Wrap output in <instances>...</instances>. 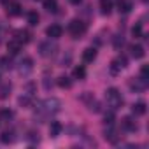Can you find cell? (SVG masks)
I'll return each mask as SVG.
<instances>
[{"label":"cell","mask_w":149,"mask_h":149,"mask_svg":"<svg viewBox=\"0 0 149 149\" xmlns=\"http://www.w3.org/2000/svg\"><path fill=\"white\" fill-rule=\"evenodd\" d=\"M6 9H7V14H9L11 18H16V16H19V14L23 13L21 4L16 2V0H9V2L6 4Z\"/></svg>","instance_id":"8"},{"label":"cell","mask_w":149,"mask_h":149,"mask_svg":"<svg viewBox=\"0 0 149 149\" xmlns=\"http://www.w3.org/2000/svg\"><path fill=\"white\" fill-rule=\"evenodd\" d=\"M60 109H61V102L54 97L40 100L35 107V119H39V123H44L49 118H53L56 112H60Z\"/></svg>","instance_id":"1"},{"label":"cell","mask_w":149,"mask_h":149,"mask_svg":"<svg viewBox=\"0 0 149 149\" xmlns=\"http://www.w3.org/2000/svg\"><path fill=\"white\" fill-rule=\"evenodd\" d=\"M61 123H58V121H51V125H49V135L51 137H58L60 133H61Z\"/></svg>","instance_id":"20"},{"label":"cell","mask_w":149,"mask_h":149,"mask_svg":"<svg viewBox=\"0 0 149 149\" xmlns=\"http://www.w3.org/2000/svg\"><path fill=\"white\" fill-rule=\"evenodd\" d=\"M114 121H116V114H114V111L107 109V112H104V125H112Z\"/></svg>","instance_id":"28"},{"label":"cell","mask_w":149,"mask_h":149,"mask_svg":"<svg viewBox=\"0 0 149 149\" xmlns=\"http://www.w3.org/2000/svg\"><path fill=\"white\" fill-rule=\"evenodd\" d=\"M11 91H13V83L6 81L2 86H0V98H7L11 95Z\"/></svg>","instance_id":"19"},{"label":"cell","mask_w":149,"mask_h":149,"mask_svg":"<svg viewBox=\"0 0 149 149\" xmlns=\"http://www.w3.org/2000/svg\"><path fill=\"white\" fill-rule=\"evenodd\" d=\"M95 58H97V47H86L83 51V61L84 63H91V61H95Z\"/></svg>","instance_id":"16"},{"label":"cell","mask_w":149,"mask_h":149,"mask_svg":"<svg viewBox=\"0 0 149 149\" xmlns=\"http://www.w3.org/2000/svg\"><path fill=\"white\" fill-rule=\"evenodd\" d=\"M118 7H119V13H123V14H128V13L132 11V2H130V0H119Z\"/></svg>","instance_id":"22"},{"label":"cell","mask_w":149,"mask_h":149,"mask_svg":"<svg viewBox=\"0 0 149 149\" xmlns=\"http://www.w3.org/2000/svg\"><path fill=\"white\" fill-rule=\"evenodd\" d=\"M137 121H135V116H126L121 119V130L123 132H137Z\"/></svg>","instance_id":"9"},{"label":"cell","mask_w":149,"mask_h":149,"mask_svg":"<svg viewBox=\"0 0 149 149\" xmlns=\"http://www.w3.org/2000/svg\"><path fill=\"white\" fill-rule=\"evenodd\" d=\"M33 70V60L30 56H25L23 60H19L18 63V72H19V76H28V74Z\"/></svg>","instance_id":"6"},{"label":"cell","mask_w":149,"mask_h":149,"mask_svg":"<svg viewBox=\"0 0 149 149\" xmlns=\"http://www.w3.org/2000/svg\"><path fill=\"white\" fill-rule=\"evenodd\" d=\"M21 49H23V44H21V42H18L16 39H11V40L7 42V51H9V54H11V56L18 54Z\"/></svg>","instance_id":"13"},{"label":"cell","mask_w":149,"mask_h":149,"mask_svg":"<svg viewBox=\"0 0 149 149\" xmlns=\"http://www.w3.org/2000/svg\"><path fill=\"white\" fill-rule=\"evenodd\" d=\"M119 130L114 126V123L112 125H105V128H104V139L105 140H109V142H112V144H118V140H119Z\"/></svg>","instance_id":"5"},{"label":"cell","mask_w":149,"mask_h":149,"mask_svg":"<svg viewBox=\"0 0 149 149\" xmlns=\"http://www.w3.org/2000/svg\"><path fill=\"white\" fill-rule=\"evenodd\" d=\"M53 39H47V40H42L40 44H39V54L40 56H44V58H51L54 53H56V49H58V46L54 44V42H51Z\"/></svg>","instance_id":"4"},{"label":"cell","mask_w":149,"mask_h":149,"mask_svg":"<svg viewBox=\"0 0 149 149\" xmlns=\"http://www.w3.org/2000/svg\"><path fill=\"white\" fill-rule=\"evenodd\" d=\"M25 139H26V142H28V144H32V146L39 144V140H40V137H39V132H28V135H26Z\"/></svg>","instance_id":"29"},{"label":"cell","mask_w":149,"mask_h":149,"mask_svg":"<svg viewBox=\"0 0 149 149\" xmlns=\"http://www.w3.org/2000/svg\"><path fill=\"white\" fill-rule=\"evenodd\" d=\"M146 111H147V105H146V102H135L133 105H132V116H144L146 114Z\"/></svg>","instance_id":"14"},{"label":"cell","mask_w":149,"mask_h":149,"mask_svg":"<svg viewBox=\"0 0 149 149\" xmlns=\"http://www.w3.org/2000/svg\"><path fill=\"white\" fill-rule=\"evenodd\" d=\"M39 19H40V18H39V14H37L35 11H30V13L26 14V21H28L30 26H37V25H39Z\"/></svg>","instance_id":"23"},{"label":"cell","mask_w":149,"mask_h":149,"mask_svg":"<svg viewBox=\"0 0 149 149\" xmlns=\"http://www.w3.org/2000/svg\"><path fill=\"white\" fill-rule=\"evenodd\" d=\"M14 118V112L9 111V109H4V111H0V121H11Z\"/></svg>","instance_id":"32"},{"label":"cell","mask_w":149,"mask_h":149,"mask_svg":"<svg viewBox=\"0 0 149 149\" xmlns=\"http://www.w3.org/2000/svg\"><path fill=\"white\" fill-rule=\"evenodd\" d=\"M132 35H133V37H142V23H137V25L132 28Z\"/></svg>","instance_id":"33"},{"label":"cell","mask_w":149,"mask_h":149,"mask_svg":"<svg viewBox=\"0 0 149 149\" xmlns=\"http://www.w3.org/2000/svg\"><path fill=\"white\" fill-rule=\"evenodd\" d=\"M70 60H72V53H67V56H63L61 58V65L65 67V65H68L70 63Z\"/></svg>","instance_id":"36"},{"label":"cell","mask_w":149,"mask_h":149,"mask_svg":"<svg viewBox=\"0 0 149 149\" xmlns=\"http://www.w3.org/2000/svg\"><path fill=\"white\" fill-rule=\"evenodd\" d=\"M14 39H16L18 42H21V44H26V42L32 40V33H30L28 30H16V32H14Z\"/></svg>","instance_id":"12"},{"label":"cell","mask_w":149,"mask_h":149,"mask_svg":"<svg viewBox=\"0 0 149 149\" xmlns=\"http://www.w3.org/2000/svg\"><path fill=\"white\" fill-rule=\"evenodd\" d=\"M42 2H44V9L49 11V13H54L58 9V2H56V0H42Z\"/></svg>","instance_id":"30"},{"label":"cell","mask_w":149,"mask_h":149,"mask_svg":"<svg viewBox=\"0 0 149 149\" xmlns=\"http://www.w3.org/2000/svg\"><path fill=\"white\" fill-rule=\"evenodd\" d=\"M100 7H102V14H111L112 0H100Z\"/></svg>","instance_id":"25"},{"label":"cell","mask_w":149,"mask_h":149,"mask_svg":"<svg viewBox=\"0 0 149 149\" xmlns=\"http://www.w3.org/2000/svg\"><path fill=\"white\" fill-rule=\"evenodd\" d=\"M112 46H114V49H118V51H119V49L125 46V37H123V35H119V33H118V35H114V37H112Z\"/></svg>","instance_id":"26"},{"label":"cell","mask_w":149,"mask_h":149,"mask_svg":"<svg viewBox=\"0 0 149 149\" xmlns=\"http://www.w3.org/2000/svg\"><path fill=\"white\" fill-rule=\"evenodd\" d=\"M58 86H60V88H63V90H68V88L72 86L70 77H67V76H60V77H58Z\"/></svg>","instance_id":"27"},{"label":"cell","mask_w":149,"mask_h":149,"mask_svg":"<svg viewBox=\"0 0 149 149\" xmlns=\"http://www.w3.org/2000/svg\"><path fill=\"white\" fill-rule=\"evenodd\" d=\"M53 86H54V81L51 77H44V90L49 91V90H53Z\"/></svg>","instance_id":"34"},{"label":"cell","mask_w":149,"mask_h":149,"mask_svg":"<svg viewBox=\"0 0 149 149\" xmlns=\"http://www.w3.org/2000/svg\"><path fill=\"white\" fill-rule=\"evenodd\" d=\"M140 77L142 79H149V70H147V65H142V68H140Z\"/></svg>","instance_id":"35"},{"label":"cell","mask_w":149,"mask_h":149,"mask_svg":"<svg viewBox=\"0 0 149 149\" xmlns=\"http://www.w3.org/2000/svg\"><path fill=\"white\" fill-rule=\"evenodd\" d=\"M32 102H33V95H30V93H23L18 98V104L21 107H32Z\"/></svg>","instance_id":"17"},{"label":"cell","mask_w":149,"mask_h":149,"mask_svg":"<svg viewBox=\"0 0 149 149\" xmlns=\"http://www.w3.org/2000/svg\"><path fill=\"white\" fill-rule=\"evenodd\" d=\"M68 2H70L72 6H79V4L83 2V0H68Z\"/></svg>","instance_id":"37"},{"label":"cell","mask_w":149,"mask_h":149,"mask_svg":"<svg viewBox=\"0 0 149 149\" xmlns=\"http://www.w3.org/2000/svg\"><path fill=\"white\" fill-rule=\"evenodd\" d=\"M88 30V25L83 21V19H72L68 23V33L74 37V39H81Z\"/></svg>","instance_id":"3"},{"label":"cell","mask_w":149,"mask_h":149,"mask_svg":"<svg viewBox=\"0 0 149 149\" xmlns=\"http://www.w3.org/2000/svg\"><path fill=\"white\" fill-rule=\"evenodd\" d=\"M105 102H107V107L116 112V111L123 105V97H121L119 90H118V88H109V90L105 91Z\"/></svg>","instance_id":"2"},{"label":"cell","mask_w":149,"mask_h":149,"mask_svg":"<svg viewBox=\"0 0 149 149\" xmlns=\"http://www.w3.org/2000/svg\"><path fill=\"white\" fill-rule=\"evenodd\" d=\"M61 33H63V30H61V26H60V25H49V26L46 28V35H47V39L56 40V39H60V37H61Z\"/></svg>","instance_id":"11"},{"label":"cell","mask_w":149,"mask_h":149,"mask_svg":"<svg viewBox=\"0 0 149 149\" xmlns=\"http://www.w3.org/2000/svg\"><path fill=\"white\" fill-rule=\"evenodd\" d=\"M146 88H147V81L142 79V77H137V79L130 81V90L135 91V93H142V91H146Z\"/></svg>","instance_id":"10"},{"label":"cell","mask_w":149,"mask_h":149,"mask_svg":"<svg viewBox=\"0 0 149 149\" xmlns=\"http://www.w3.org/2000/svg\"><path fill=\"white\" fill-rule=\"evenodd\" d=\"M86 107H88L91 112H100V111H102V105H100V102H98L97 98H93L90 104H86Z\"/></svg>","instance_id":"31"},{"label":"cell","mask_w":149,"mask_h":149,"mask_svg":"<svg viewBox=\"0 0 149 149\" xmlns=\"http://www.w3.org/2000/svg\"><path fill=\"white\" fill-rule=\"evenodd\" d=\"M130 54H132V58L140 60V58H144L146 51H144V47H142L140 44H132V46H130Z\"/></svg>","instance_id":"15"},{"label":"cell","mask_w":149,"mask_h":149,"mask_svg":"<svg viewBox=\"0 0 149 149\" xmlns=\"http://www.w3.org/2000/svg\"><path fill=\"white\" fill-rule=\"evenodd\" d=\"M72 77L77 79V81H83V79L86 77V68H84L83 65L76 67V68H74V72H72Z\"/></svg>","instance_id":"18"},{"label":"cell","mask_w":149,"mask_h":149,"mask_svg":"<svg viewBox=\"0 0 149 149\" xmlns=\"http://www.w3.org/2000/svg\"><path fill=\"white\" fill-rule=\"evenodd\" d=\"M0 68H2V70H11L13 68V58H11V54L0 58Z\"/></svg>","instance_id":"24"},{"label":"cell","mask_w":149,"mask_h":149,"mask_svg":"<svg viewBox=\"0 0 149 149\" xmlns=\"http://www.w3.org/2000/svg\"><path fill=\"white\" fill-rule=\"evenodd\" d=\"M13 140H14V132L13 130L2 132V135H0V142H2V144H11Z\"/></svg>","instance_id":"21"},{"label":"cell","mask_w":149,"mask_h":149,"mask_svg":"<svg viewBox=\"0 0 149 149\" xmlns=\"http://www.w3.org/2000/svg\"><path fill=\"white\" fill-rule=\"evenodd\" d=\"M125 67H126V58H125V56H118V58H114V60L111 61L109 70H111L112 76H116V74H119Z\"/></svg>","instance_id":"7"}]
</instances>
